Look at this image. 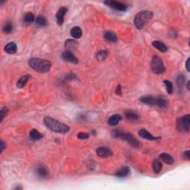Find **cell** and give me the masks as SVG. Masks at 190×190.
Here are the masks:
<instances>
[{"label": "cell", "mask_w": 190, "mask_h": 190, "mask_svg": "<svg viewBox=\"0 0 190 190\" xmlns=\"http://www.w3.org/2000/svg\"><path fill=\"white\" fill-rule=\"evenodd\" d=\"M43 123L46 125L48 128H49L51 131L56 133L59 134H66L70 130L69 126L68 125L59 122L51 117H46L43 120Z\"/></svg>", "instance_id": "6da1fadb"}, {"label": "cell", "mask_w": 190, "mask_h": 190, "mask_svg": "<svg viewBox=\"0 0 190 190\" xmlns=\"http://www.w3.org/2000/svg\"><path fill=\"white\" fill-rule=\"evenodd\" d=\"M28 66L38 73L48 72L51 67V63L49 60L39 58H30L28 60Z\"/></svg>", "instance_id": "7a4b0ae2"}, {"label": "cell", "mask_w": 190, "mask_h": 190, "mask_svg": "<svg viewBox=\"0 0 190 190\" xmlns=\"http://www.w3.org/2000/svg\"><path fill=\"white\" fill-rule=\"evenodd\" d=\"M153 17V13L150 10H141L135 15L134 23L135 27L139 30L144 28V26L151 21Z\"/></svg>", "instance_id": "3957f363"}, {"label": "cell", "mask_w": 190, "mask_h": 190, "mask_svg": "<svg viewBox=\"0 0 190 190\" xmlns=\"http://www.w3.org/2000/svg\"><path fill=\"white\" fill-rule=\"evenodd\" d=\"M112 136L115 138L121 139L127 141V142L131 145L132 147L135 148H139L140 147V142L133 136V135L128 132H124V131H120V130H113L112 131Z\"/></svg>", "instance_id": "277c9868"}, {"label": "cell", "mask_w": 190, "mask_h": 190, "mask_svg": "<svg viewBox=\"0 0 190 190\" xmlns=\"http://www.w3.org/2000/svg\"><path fill=\"white\" fill-rule=\"evenodd\" d=\"M151 69L153 73L156 75H161L166 71V68L161 58L154 56L151 62Z\"/></svg>", "instance_id": "5b68a950"}, {"label": "cell", "mask_w": 190, "mask_h": 190, "mask_svg": "<svg viewBox=\"0 0 190 190\" xmlns=\"http://www.w3.org/2000/svg\"><path fill=\"white\" fill-rule=\"evenodd\" d=\"M190 115H186L178 117L176 120V128L180 132H189Z\"/></svg>", "instance_id": "8992f818"}, {"label": "cell", "mask_w": 190, "mask_h": 190, "mask_svg": "<svg viewBox=\"0 0 190 190\" xmlns=\"http://www.w3.org/2000/svg\"><path fill=\"white\" fill-rule=\"evenodd\" d=\"M103 3L106 6L109 7L114 10H118V11H126L127 10V6L123 3L120 2L114 1V0H108V1L103 2Z\"/></svg>", "instance_id": "52a82bcc"}, {"label": "cell", "mask_w": 190, "mask_h": 190, "mask_svg": "<svg viewBox=\"0 0 190 190\" xmlns=\"http://www.w3.org/2000/svg\"><path fill=\"white\" fill-rule=\"evenodd\" d=\"M36 172H37V175L40 178L47 179L49 178V170H48L46 166L42 165V164L37 166Z\"/></svg>", "instance_id": "ba28073f"}, {"label": "cell", "mask_w": 190, "mask_h": 190, "mask_svg": "<svg viewBox=\"0 0 190 190\" xmlns=\"http://www.w3.org/2000/svg\"><path fill=\"white\" fill-rule=\"evenodd\" d=\"M62 58L66 62H68L72 64H77L78 63V59L74 55L73 53L69 51H66L62 54Z\"/></svg>", "instance_id": "9c48e42d"}, {"label": "cell", "mask_w": 190, "mask_h": 190, "mask_svg": "<svg viewBox=\"0 0 190 190\" xmlns=\"http://www.w3.org/2000/svg\"><path fill=\"white\" fill-rule=\"evenodd\" d=\"M67 11H68V8L66 7H61L58 10L57 14H56V19H57V22L59 25H62L64 22V17Z\"/></svg>", "instance_id": "30bf717a"}, {"label": "cell", "mask_w": 190, "mask_h": 190, "mask_svg": "<svg viewBox=\"0 0 190 190\" xmlns=\"http://www.w3.org/2000/svg\"><path fill=\"white\" fill-rule=\"evenodd\" d=\"M97 155L100 157H108L113 155V152L108 147H99L97 149Z\"/></svg>", "instance_id": "8fae6325"}, {"label": "cell", "mask_w": 190, "mask_h": 190, "mask_svg": "<svg viewBox=\"0 0 190 190\" xmlns=\"http://www.w3.org/2000/svg\"><path fill=\"white\" fill-rule=\"evenodd\" d=\"M138 135L140 137L149 140H157L160 138V137H154L152 134H150L147 130L144 129V128L140 129V131H138Z\"/></svg>", "instance_id": "7c38bea8"}, {"label": "cell", "mask_w": 190, "mask_h": 190, "mask_svg": "<svg viewBox=\"0 0 190 190\" xmlns=\"http://www.w3.org/2000/svg\"><path fill=\"white\" fill-rule=\"evenodd\" d=\"M130 173V169L128 166H123L115 173V176L119 178H124L128 176Z\"/></svg>", "instance_id": "4fadbf2b"}, {"label": "cell", "mask_w": 190, "mask_h": 190, "mask_svg": "<svg viewBox=\"0 0 190 190\" xmlns=\"http://www.w3.org/2000/svg\"><path fill=\"white\" fill-rule=\"evenodd\" d=\"M155 99L156 97H154L152 96L146 95L144 97H141L140 100L143 103L149 105V106H155Z\"/></svg>", "instance_id": "5bb4252c"}, {"label": "cell", "mask_w": 190, "mask_h": 190, "mask_svg": "<svg viewBox=\"0 0 190 190\" xmlns=\"http://www.w3.org/2000/svg\"><path fill=\"white\" fill-rule=\"evenodd\" d=\"M152 46L154 48H156L157 50H158L159 51L163 52V53H165V52L167 51L168 48L166 45H164L162 42L160 41H153L152 42Z\"/></svg>", "instance_id": "9a60e30c"}, {"label": "cell", "mask_w": 190, "mask_h": 190, "mask_svg": "<svg viewBox=\"0 0 190 190\" xmlns=\"http://www.w3.org/2000/svg\"><path fill=\"white\" fill-rule=\"evenodd\" d=\"M70 34L72 37L75 38V39H79V38L82 37V36H83L82 29L78 26H75L71 29Z\"/></svg>", "instance_id": "2e32d148"}, {"label": "cell", "mask_w": 190, "mask_h": 190, "mask_svg": "<svg viewBox=\"0 0 190 190\" xmlns=\"http://www.w3.org/2000/svg\"><path fill=\"white\" fill-rule=\"evenodd\" d=\"M160 159L162 160L164 162H165L166 164H169V165H172V164H174V163H175V160H174L173 157L167 153L164 152L160 154Z\"/></svg>", "instance_id": "e0dca14e"}, {"label": "cell", "mask_w": 190, "mask_h": 190, "mask_svg": "<svg viewBox=\"0 0 190 190\" xmlns=\"http://www.w3.org/2000/svg\"><path fill=\"white\" fill-rule=\"evenodd\" d=\"M5 51L9 54H14L17 51V46L14 42H9L5 47Z\"/></svg>", "instance_id": "ac0fdd59"}, {"label": "cell", "mask_w": 190, "mask_h": 190, "mask_svg": "<svg viewBox=\"0 0 190 190\" xmlns=\"http://www.w3.org/2000/svg\"><path fill=\"white\" fill-rule=\"evenodd\" d=\"M162 169H163V164L161 161H160L159 159H155V160H154L152 164V169L154 173L159 174L160 172H161Z\"/></svg>", "instance_id": "d6986e66"}, {"label": "cell", "mask_w": 190, "mask_h": 190, "mask_svg": "<svg viewBox=\"0 0 190 190\" xmlns=\"http://www.w3.org/2000/svg\"><path fill=\"white\" fill-rule=\"evenodd\" d=\"M122 120V116L120 115H115L109 117L108 120V123L109 126H116Z\"/></svg>", "instance_id": "ffe728a7"}, {"label": "cell", "mask_w": 190, "mask_h": 190, "mask_svg": "<svg viewBox=\"0 0 190 190\" xmlns=\"http://www.w3.org/2000/svg\"><path fill=\"white\" fill-rule=\"evenodd\" d=\"M125 115H126V118L130 121H136L139 119L138 115L131 110H127L125 112Z\"/></svg>", "instance_id": "44dd1931"}, {"label": "cell", "mask_w": 190, "mask_h": 190, "mask_svg": "<svg viewBox=\"0 0 190 190\" xmlns=\"http://www.w3.org/2000/svg\"><path fill=\"white\" fill-rule=\"evenodd\" d=\"M29 137L32 140L36 141L41 140L43 137V135L39 131H38L37 129H32L29 133Z\"/></svg>", "instance_id": "7402d4cb"}, {"label": "cell", "mask_w": 190, "mask_h": 190, "mask_svg": "<svg viewBox=\"0 0 190 190\" xmlns=\"http://www.w3.org/2000/svg\"><path fill=\"white\" fill-rule=\"evenodd\" d=\"M155 106L161 108H166L168 106V102L166 99L163 98V97H157L155 99Z\"/></svg>", "instance_id": "603a6c76"}, {"label": "cell", "mask_w": 190, "mask_h": 190, "mask_svg": "<svg viewBox=\"0 0 190 190\" xmlns=\"http://www.w3.org/2000/svg\"><path fill=\"white\" fill-rule=\"evenodd\" d=\"M30 77H30V75H24V76H22V77H21L20 79L18 80L17 84L18 88H23L24 86H25V85H26L27 83L28 82L29 79H30Z\"/></svg>", "instance_id": "cb8c5ba5"}, {"label": "cell", "mask_w": 190, "mask_h": 190, "mask_svg": "<svg viewBox=\"0 0 190 190\" xmlns=\"http://www.w3.org/2000/svg\"><path fill=\"white\" fill-rule=\"evenodd\" d=\"M104 38L106 40L111 42H115L117 41V37L115 33H114L113 31H106L104 34Z\"/></svg>", "instance_id": "d4e9b609"}, {"label": "cell", "mask_w": 190, "mask_h": 190, "mask_svg": "<svg viewBox=\"0 0 190 190\" xmlns=\"http://www.w3.org/2000/svg\"><path fill=\"white\" fill-rule=\"evenodd\" d=\"M77 46V42H76L74 39H67L65 42V47L67 48V51H71L74 50Z\"/></svg>", "instance_id": "484cf974"}, {"label": "cell", "mask_w": 190, "mask_h": 190, "mask_svg": "<svg viewBox=\"0 0 190 190\" xmlns=\"http://www.w3.org/2000/svg\"><path fill=\"white\" fill-rule=\"evenodd\" d=\"M35 22H36V24L40 27H46V25H48V21H47L46 17H45L44 16H42V15L37 16V17H36Z\"/></svg>", "instance_id": "4316f807"}, {"label": "cell", "mask_w": 190, "mask_h": 190, "mask_svg": "<svg viewBox=\"0 0 190 190\" xmlns=\"http://www.w3.org/2000/svg\"><path fill=\"white\" fill-rule=\"evenodd\" d=\"M35 16H34V14L31 12L27 13L24 17V22L25 23H27V24H31L32 22H34L35 21Z\"/></svg>", "instance_id": "83f0119b"}, {"label": "cell", "mask_w": 190, "mask_h": 190, "mask_svg": "<svg viewBox=\"0 0 190 190\" xmlns=\"http://www.w3.org/2000/svg\"><path fill=\"white\" fill-rule=\"evenodd\" d=\"M13 28H14V25L10 21H7L3 25L2 30L5 34H10L11 33Z\"/></svg>", "instance_id": "f1b7e54d"}, {"label": "cell", "mask_w": 190, "mask_h": 190, "mask_svg": "<svg viewBox=\"0 0 190 190\" xmlns=\"http://www.w3.org/2000/svg\"><path fill=\"white\" fill-rule=\"evenodd\" d=\"M108 56V51H99V52H97L96 54V57L97 59L99 61H103L104 59H106Z\"/></svg>", "instance_id": "f546056e"}, {"label": "cell", "mask_w": 190, "mask_h": 190, "mask_svg": "<svg viewBox=\"0 0 190 190\" xmlns=\"http://www.w3.org/2000/svg\"><path fill=\"white\" fill-rule=\"evenodd\" d=\"M164 83L165 85L166 91H167L169 95H172L173 93V85L169 80H164Z\"/></svg>", "instance_id": "4dcf8cb0"}, {"label": "cell", "mask_w": 190, "mask_h": 190, "mask_svg": "<svg viewBox=\"0 0 190 190\" xmlns=\"http://www.w3.org/2000/svg\"><path fill=\"white\" fill-rule=\"evenodd\" d=\"M8 113V108L7 107H3L0 111V122H2L4 118L6 117Z\"/></svg>", "instance_id": "1f68e13d"}, {"label": "cell", "mask_w": 190, "mask_h": 190, "mask_svg": "<svg viewBox=\"0 0 190 190\" xmlns=\"http://www.w3.org/2000/svg\"><path fill=\"white\" fill-rule=\"evenodd\" d=\"M77 137L80 140H86L89 138V135L85 132H79L77 134Z\"/></svg>", "instance_id": "d6a6232c"}, {"label": "cell", "mask_w": 190, "mask_h": 190, "mask_svg": "<svg viewBox=\"0 0 190 190\" xmlns=\"http://www.w3.org/2000/svg\"><path fill=\"white\" fill-rule=\"evenodd\" d=\"M185 77H184V76L180 75L179 77H178V79H177V84H178V86L179 87H181V86L183 85V83H184V81H185V78H184Z\"/></svg>", "instance_id": "836d02e7"}, {"label": "cell", "mask_w": 190, "mask_h": 190, "mask_svg": "<svg viewBox=\"0 0 190 190\" xmlns=\"http://www.w3.org/2000/svg\"><path fill=\"white\" fill-rule=\"evenodd\" d=\"M65 79H67V80H73V79H77V76H76L75 74H68V75L65 77Z\"/></svg>", "instance_id": "e575fe53"}, {"label": "cell", "mask_w": 190, "mask_h": 190, "mask_svg": "<svg viewBox=\"0 0 190 190\" xmlns=\"http://www.w3.org/2000/svg\"><path fill=\"white\" fill-rule=\"evenodd\" d=\"M0 152L2 153L3 151L6 149V144H5V142L3 140H1L0 141Z\"/></svg>", "instance_id": "d590c367"}, {"label": "cell", "mask_w": 190, "mask_h": 190, "mask_svg": "<svg viewBox=\"0 0 190 190\" xmlns=\"http://www.w3.org/2000/svg\"><path fill=\"white\" fill-rule=\"evenodd\" d=\"M115 93H116V95H122V88H121L120 85H118V86H117V88H116Z\"/></svg>", "instance_id": "8d00e7d4"}, {"label": "cell", "mask_w": 190, "mask_h": 190, "mask_svg": "<svg viewBox=\"0 0 190 190\" xmlns=\"http://www.w3.org/2000/svg\"><path fill=\"white\" fill-rule=\"evenodd\" d=\"M184 157L185 159H186V160H190V152L189 151V150H187V151L184 152Z\"/></svg>", "instance_id": "74e56055"}, {"label": "cell", "mask_w": 190, "mask_h": 190, "mask_svg": "<svg viewBox=\"0 0 190 190\" xmlns=\"http://www.w3.org/2000/svg\"><path fill=\"white\" fill-rule=\"evenodd\" d=\"M189 60H190V58H188L187 60H186V69L188 72H189L190 71V69H189Z\"/></svg>", "instance_id": "f35d334b"}, {"label": "cell", "mask_w": 190, "mask_h": 190, "mask_svg": "<svg viewBox=\"0 0 190 190\" xmlns=\"http://www.w3.org/2000/svg\"><path fill=\"white\" fill-rule=\"evenodd\" d=\"M189 84H190V81H188V83H187V89H188V90H190Z\"/></svg>", "instance_id": "ab89813d"}, {"label": "cell", "mask_w": 190, "mask_h": 190, "mask_svg": "<svg viewBox=\"0 0 190 190\" xmlns=\"http://www.w3.org/2000/svg\"><path fill=\"white\" fill-rule=\"evenodd\" d=\"M15 189H22V186H17L16 188H14Z\"/></svg>", "instance_id": "60d3db41"}]
</instances>
